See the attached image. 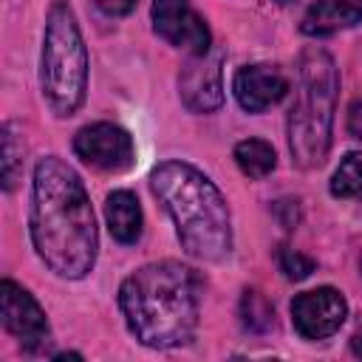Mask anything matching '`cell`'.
Masks as SVG:
<instances>
[{
  "label": "cell",
  "mask_w": 362,
  "mask_h": 362,
  "mask_svg": "<svg viewBox=\"0 0 362 362\" xmlns=\"http://www.w3.org/2000/svg\"><path fill=\"white\" fill-rule=\"evenodd\" d=\"M31 243L40 260L65 280H82L99 252V232L88 189L79 173L59 156L34 167L31 184Z\"/></svg>",
  "instance_id": "obj_1"
},
{
  "label": "cell",
  "mask_w": 362,
  "mask_h": 362,
  "mask_svg": "<svg viewBox=\"0 0 362 362\" xmlns=\"http://www.w3.org/2000/svg\"><path fill=\"white\" fill-rule=\"evenodd\" d=\"M119 308L130 334L147 348H178L195 337L201 280L178 260H156L119 286Z\"/></svg>",
  "instance_id": "obj_2"
},
{
  "label": "cell",
  "mask_w": 362,
  "mask_h": 362,
  "mask_svg": "<svg viewBox=\"0 0 362 362\" xmlns=\"http://www.w3.org/2000/svg\"><path fill=\"white\" fill-rule=\"evenodd\" d=\"M150 187L173 218L187 255L212 263L232 252L229 204L209 175L187 161H161L150 173Z\"/></svg>",
  "instance_id": "obj_3"
},
{
  "label": "cell",
  "mask_w": 362,
  "mask_h": 362,
  "mask_svg": "<svg viewBox=\"0 0 362 362\" xmlns=\"http://www.w3.org/2000/svg\"><path fill=\"white\" fill-rule=\"evenodd\" d=\"M339 71L328 51L308 45L297 59V93L288 110V150L300 170L325 161L334 133Z\"/></svg>",
  "instance_id": "obj_4"
},
{
  "label": "cell",
  "mask_w": 362,
  "mask_h": 362,
  "mask_svg": "<svg viewBox=\"0 0 362 362\" xmlns=\"http://www.w3.org/2000/svg\"><path fill=\"white\" fill-rule=\"evenodd\" d=\"M42 99L57 116H74L88 96V48L74 8L54 0L45 14L42 54H40Z\"/></svg>",
  "instance_id": "obj_5"
},
{
  "label": "cell",
  "mask_w": 362,
  "mask_h": 362,
  "mask_svg": "<svg viewBox=\"0 0 362 362\" xmlns=\"http://www.w3.org/2000/svg\"><path fill=\"white\" fill-rule=\"evenodd\" d=\"M178 93L187 110L215 113L223 105V51L209 48L206 54H189L178 74Z\"/></svg>",
  "instance_id": "obj_6"
},
{
  "label": "cell",
  "mask_w": 362,
  "mask_h": 362,
  "mask_svg": "<svg viewBox=\"0 0 362 362\" xmlns=\"http://www.w3.org/2000/svg\"><path fill=\"white\" fill-rule=\"evenodd\" d=\"M74 153L85 164L105 170V173H124L136 161V147H133L130 133L113 122L85 124L74 136Z\"/></svg>",
  "instance_id": "obj_7"
},
{
  "label": "cell",
  "mask_w": 362,
  "mask_h": 362,
  "mask_svg": "<svg viewBox=\"0 0 362 362\" xmlns=\"http://www.w3.org/2000/svg\"><path fill=\"white\" fill-rule=\"evenodd\" d=\"M345 317H348V303L331 286H320V288L303 291L291 303L294 331L303 339H311V342L334 337L339 331V325L345 322Z\"/></svg>",
  "instance_id": "obj_8"
},
{
  "label": "cell",
  "mask_w": 362,
  "mask_h": 362,
  "mask_svg": "<svg viewBox=\"0 0 362 362\" xmlns=\"http://www.w3.org/2000/svg\"><path fill=\"white\" fill-rule=\"evenodd\" d=\"M0 314H3L6 331L14 334L25 351H40L48 345L51 328H48L45 311L28 294V288H23L8 277L0 283Z\"/></svg>",
  "instance_id": "obj_9"
},
{
  "label": "cell",
  "mask_w": 362,
  "mask_h": 362,
  "mask_svg": "<svg viewBox=\"0 0 362 362\" xmlns=\"http://www.w3.org/2000/svg\"><path fill=\"white\" fill-rule=\"evenodd\" d=\"M153 28L161 40L187 54H206L212 48L209 25L189 0H153Z\"/></svg>",
  "instance_id": "obj_10"
},
{
  "label": "cell",
  "mask_w": 362,
  "mask_h": 362,
  "mask_svg": "<svg viewBox=\"0 0 362 362\" xmlns=\"http://www.w3.org/2000/svg\"><path fill=\"white\" fill-rule=\"evenodd\" d=\"M232 90L235 99L243 110L249 113H260L266 107H272L274 102H280L288 90V76L277 68V65H266V62H255V65H243L235 79H232Z\"/></svg>",
  "instance_id": "obj_11"
},
{
  "label": "cell",
  "mask_w": 362,
  "mask_h": 362,
  "mask_svg": "<svg viewBox=\"0 0 362 362\" xmlns=\"http://www.w3.org/2000/svg\"><path fill=\"white\" fill-rule=\"evenodd\" d=\"M362 23V0H317L303 17V34L325 37Z\"/></svg>",
  "instance_id": "obj_12"
},
{
  "label": "cell",
  "mask_w": 362,
  "mask_h": 362,
  "mask_svg": "<svg viewBox=\"0 0 362 362\" xmlns=\"http://www.w3.org/2000/svg\"><path fill=\"white\" fill-rule=\"evenodd\" d=\"M105 218L107 229L119 243H136L144 229V215L139 206V198L130 189H113L105 201Z\"/></svg>",
  "instance_id": "obj_13"
},
{
  "label": "cell",
  "mask_w": 362,
  "mask_h": 362,
  "mask_svg": "<svg viewBox=\"0 0 362 362\" xmlns=\"http://www.w3.org/2000/svg\"><path fill=\"white\" fill-rule=\"evenodd\" d=\"M235 164L249 178H266L274 170L277 156H274V147L269 141H263V139H243V141L235 144Z\"/></svg>",
  "instance_id": "obj_14"
},
{
  "label": "cell",
  "mask_w": 362,
  "mask_h": 362,
  "mask_svg": "<svg viewBox=\"0 0 362 362\" xmlns=\"http://www.w3.org/2000/svg\"><path fill=\"white\" fill-rule=\"evenodd\" d=\"M331 195L362 201V153H348L331 175Z\"/></svg>",
  "instance_id": "obj_15"
},
{
  "label": "cell",
  "mask_w": 362,
  "mask_h": 362,
  "mask_svg": "<svg viewBox=\"0 0 362 362\" xmlns=\"http://www.w3.org/2000/svg\"><path fill=\"white\" fill-rule=\"evenodd\" d=\"M240 322L249 331H255V334L269 331L274 325V308H272V303L260 291L246 288L243 297H240Z\"/></svg>",
  "instance_id": "obj_16"
},
{
  "label": "cell",
  "mask_w": 362,
  "mask_h": 362,
  "mask_svg": "<svg viewBox=\"0 0 362 362\" xmlns=\"http://www.w3.org/2000/svg\"><path fill=\"white\" fill-rule=\"evenodd\" d=\"M23 173V141L14 133V124H3V189L11 192Z\"/></svg>",
  "instance_id": "obj_17"
},
{
  "label": "cell",
  "mask_w": 362,
  "mask_h": 362,
  "mask_svg": "<svg viewBox=\"0 0 362 362\" xmlns=\"http://www.w3.org/2000/svg\"><path fill=\"white\" fill-rule=\"evenodd\" d=\"M277 266H280V272H283L288 280H305V277L314 272V260H311L308 255H303V252L286 246V243L277 246Z\"/></svg>",
  "instance_id": "obj_18"
},
{
  "label": "cell",
  "mask_w": 362,
  "mask_h": 362,
  "mask_svg": "<svg viewBox=\"0 0 362 362\" xmlns=\"http://www.w3.org/2000/svg\"><path fill=\"white\" fill-rule=\"evenodd\" d=\"M274 215H277L283 229H294L300 223V204H297V198H280L274 204Z\"/></svg>",
  "instance_id": "obj_19"
},
{
  "label": "cell",
  "mask_w": 362,
  "mask_h": 362,
  "mask_svg": "<svg viewBox=\"0 0 362 362\" xmlns=\"http://www.w3.org/2000/svg\"><path fill=\"white\" fill-rule=\"evenodd\" d=\"M105 14H110V17H124V14H130L133 8H136V3L139 0H93Z\"/></svg>",
  "instance_id": "obj_20"
},
{
  "label": "cell",
  "mask_w": 362,
  "mask_h": 362,
  "mask_svg": "<svg viewBox=\"0 0 362 362\" xmlns=\"http://www.w3.org/2000/svg\"><path fill=\"white\" fill-rule=\"evenodd\" d=\"M348 133L354 139H362V99L351 102V107H348Z\"/></svg>",
  "instance_id": "obj_21"
},
{
  "label": "cell",
  "mask_w": 362,
  "mask_h": 362,
  "mask_svg": "<svg viewBox=\"0 0 362 362\" xmlns=\"http://www.w3.org/2000/svg\"><path fill=\"white\" fill-rule=\"evenodd\" d=\"M351 351H354L356 356H362V328L354 334V339H351Z\"/></svg>",
  "instance_id": "obj_22"
},
{
  "label": "cell",
  "mask_w": 362,
  "mask_h": 362,
  "mask_svg": "<svg viewBox=\"0 0 362 362\" xmlns=\"http://www.w3.org/2000/svg\"><path fill=\"white\" fill-rule=\"evenodd\" d=\"M277 3H283V6H286V3H291V0H277Z\"/></svg>",
  "instance_id": "obj_23"
}]
</instances>
